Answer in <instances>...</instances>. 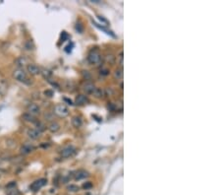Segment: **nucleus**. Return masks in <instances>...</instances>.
<instances>
[{
  "mask_svg": "<svg viewBox=\"0 0 221 195\" xmlns=\"http://www.w3.org/2000/svg\"><path fill=\"white\" fill-rule=\"evenodd\" d=\"M54 114L59 117H66L69 115V109L65 104H58L54 106Z\"/></svg>",
  "mask_w": 221,
  "mask_h": 195,
  "instance_id": "obj_1",
  "label": "nucleus"
},
{
  "mask_svg": "<svg viewBox=\"0 0 221 195\" xmlns=\"http://www.w3.org/2000/svg\"><path fill=\"white\" fill-rule=\"evenodd\" d=\"M46 183H47L46 179H40L38 180H35V181H33L32 184L30 185V189L33 192H36V191L40 190V188H42Z\"/></svg>",
  "mask_w": 221,
  "mask_h": 195,
  "instance_id": "obj_2",
  "label": "nucleus"
},
{
  "mask_svg": "<svg viewBox=\"0 0 221 195\" xmlns=\"http://www.w3.org/2000/svg\"><path fill=\"white\" fill-rule=\"evenodd\" d=\"M13 77L19 82H27L28 76L27 73L24 71V69H16L13 72Z\"/></svg>",
  "mask_w": 221,
  "mask_h": 195,
  "instance_id": "obj_3",
  "label": "nucleus"
},
{
  "mask_svg": "<svg viewBox=\"0 0 221 195\" xmlns=\"http://www.w3.org/2000/svg\"><path fill=\"white\" fill-rule=\"evenodd\" d=\"M100 60H101V55H100V53L98 51L93 50V51H91L89 53L88 61L91 64H97Z\"/></svg>",
  "mask_w": 221,
  "mask_h": 195,
  "instance_id": "obj_4",
  "label": "nucleus"
},
{
  "mask_svg": "<svg viewBox=\"0 0 221 195\" xmlns=\"http://www.w3.org/2000/svg\"><path fill=\"white\" fill-rule=\"evenodd\" d=\"M75 153H76V149L72 146H68V147H65L64 149H62V151H61V157L62 158H70V157H72Z\"/></svg>",
  "mask_w": 221,
  "mask_h": 195,
  "instance_id": "obj_5",
  "label": "nucleus"
},
{
  "mask_svg": "<svg viewBox=\"0 0 221 195\" xmlns=\"http://www.w3.org/2000/svg\"><path fill=\"white\" fill-rule=\"evenodd\" d=\"M27 111L29 114H33V115H38L40 114V107L38 106L36 104H30L29 106H27Z\"/></svg>",
  "mask_w": 221,
  "mask_h": 195,
  "instance_id": "obj_6",
  "label": "nucleus"
},
{
  "mask_svg": "<svg viewBox=\"0 0 221 195\" xmlns=\"http://www.w3.org/2000/svg\"><path fill=\"white\" fill-rule=\"evenodd\" d=\"M27 69H28V72H29L30 75H38L40 73H41V70L40 67H38V65L33 64V63L28 64Z\"/></svg>",
  "mask_w": 221,
  "mask_h": 195,
  "instance_id": "obj_7",
  "label": "nucleus"
},
{
  "mask_svg": "<svg viewBox=\"0 0 221 195\" xmlns=\"http://www.w3.org/2000/svg\"><path fill=\"white\" fill-rule=\"evenodd\" d=\"M27 135H28V137L30 138V139L36 140V139H38V138L40 137V132L38 131L35 128H30V129H28Z\"/></svg>",
  "mask_w": 221,
  "mask_h": 195,
  "instance_id": "obj_8",
  "label": "nucleus"
},
{
  "mask_svg": "<svg viewBox=\"0 0 221 195\" xmlns=\"http://www.w3.org/2000/svg\"><path fill=\"white\" fill-rule=\"evenodd\" d=\"M88 176H89V172L86 171H85V169H79V171H77L74 174V179L76 180L84 179H86V177H88Z\"/></svg>",
  "mask_w": 221,
  "mask_h": 195,
  "instance_id": "obj_9",
  "label": "nucleus"
},
{
  "mask_svg": "<svg viewBox=\"0 0 221 195\" xmlns=\"http://www.w3.org/2000/svg\"><path fill=\"white\" fill-rule=\"evenodd\" d=\"M15 64L19 67V69H23V67H25L28 64V59L25 56H21V57L17 58L15 60Z\"/></svg>",
  "mask_w": 221,
  "mask_h": 195,
  "instance_id": "obj_10",
  "label": "nucleus"
},
{
  "mask_svg": "<svg viewBox=\"0 0 221 195\" xmlns=\"http://www.w3.org/2000/svg\"><path fill=\"white\" fill-rule=\"evenodd\" d=\"M94 89H96V87H94V85L93 83H86L83 87V90L86 92V94H88V95L93 94Z\"/></svg>",
  "mask_w": 221,
  "mask_h": 195,
  "instance_id": "obj_11",
  "label": "nucleus"
},
{
  "mask_svg": "<svg viewBox=\"0 0 221 195\" xmlns=\"http://www.w3.org/2000/svg\"><path fill=\"white\" fill-rule=\"evenodd\" d=\"M33 146L30 145V144L26 143V144H24V145L22 146V148H21V153L27 155V154H30V152L33 151Z\"/></svg>",
  "mask_w": 221,
  "mask_h": 195,
  "instance_id": "obj_12",
  "label": "nucleus"
},
{
  "mask_svg": "<svg viewBox=\"0 0 221 195\" xmlns=\"http://www.w3.org/2000/svg\"><path fill=\"white\" fill-rule=\"evenodd\" d=\"M93 95L97 99H102V98H104L105 92L102 88H96V89H94L93 93Z\"/></svg>",
  "mask_w": 221,
  "mask_h": 195,
  "instance_id": "obj_13",
  "label": "nucleus"
},
{
  "mask_svg": "<svg viewBox=\"0 0 221 195\" xmlns=\"http://www.w3.org/2000/svg\"><path fill=\"white\" fill-rule=\"evenodd\" d=\"M23 119L25 121H28V122H36V118L35 115L29 114V112H25V114L22 115Z\"/></svg>",
  "mask_w": 221,
  "mask_h": 195,
  "instance_id": "obj_14",
  "label": "nucleus"
},
{
  "mask_svg": "<svg viewBox=\"0 0 221 195\" xmlns=\"http://www.w3.org/2000/svg\"><path fill=\"white\" fill-rule=\"evenodd\" d=\"M47 128H48V130L51 133H56V132H58L60 130V125L57 122H51Z\"/></svg>",
  "mask_w": 221,
  "mask_h": 195,
  "instance_id": "obj_15",
  "label": "nucleus"
},
{
  "mask_svg": "<svg viewBox=\"0 0 221 195\" xmlns=\"http://www.w3.org/2000/svg\"><path fill=\"white\" fill-rule=\"evenodd\" d=\"M71 122H72V125L74 127H76V128H79V127L82 126V124H83L82 118H81L80 116H74L72 118Z\"/></svg>",
  "mask_w": 221,
  "mask_h": 195,
  "instance_id": "obj_16",
  "label": "nucleus"
},
{
  "mask_svg": "<svg viewBox=\"0 0 221 195\" xmlns=\"http://www.w3.org/2000/svg\"><path fill=\"white\" fill-rule=\"evenodd\" d=\"M89 101V99L85 95H79L76 98V104H85Z\"/></svg>",
  "mask_w": 221,
  "mask_h": 195,
  "instance_id": "obj_17",
  "label": "nucleus"
},
{
  "mask_svg": "<svg viewBox=\"0 0 221 195\" xmlns=\"http://www.w3.org/2000/svg\"><path fill=\"white\" fill-rule=\"evenodd\" d=\"M104 59H105V61L107 62V63H109V64H114L115 63V61H116V57L114 56L113 54H106L105 56H104Z\"/></svg>",
  "mask_w": 221,
  "mask_h": 195,
  "instance_id": "obj_18",
  "label": "nucleus"
},
{
  "mask_svg": "<svg viewBox=\"0 0 221 195\" xmlns=\"http://www.w3.org/2000/svg\"><path fill=\"white\" fill-rule=\"evenodd\" d=\"M122 77H123V69L122 67H120V68H117L115 70V72H114V78L119 80V79H121Z\"/></svg>",
  "mask_w": 221,
  "mask_h": 195,
  "instance_id": "obj_19",
  "label": "nucleus"
},
{
  "mask_svg": "<svg viewBox=\"0 0 221 195\" xmlns=\"http://www.w3.org/2000/svg\"><path fill=\"white\" fill-rule=\"evenodd\" d=\"M67 189H68V191H71V192H77L80 190V187L75 184H70L69 186H67Z\"/></svg>",
  "mask_w": 221,
  "mask_h": 195,
  "instance_id": "obj_20",
  "label": "nucleus"
},
{
  "mask_svg": "<svg viewBox=\"0 0 221 195\" xmlns=\"http://www.w3.org/2000/svg\"><path fill=\"white\" fill-rule=\"evenodd\" d=\"M41 73H42L43 77H44V78H46V79H48V78L50 77V76L52 75V73L50 72L49 70H45V69L42 70V72H41Z\"/></svg>",
  "mask_w": 221,
  "mask_h": 195,
  "instance_id": "obj_21",
  "label": "nucleus"
},
{
  "mask_svg": "<svg viewBox=\"0 0 221 195\" xmlns=\"http://www.w3.org/2000/svg\"><path fill=\"white\" fill-rule=\"evenodd\" d=\"M36 123H38V122H36ZM35 129L38 130V131H40V132H42L43 130L45 129V126H44L42 123L38 122V128H35Z\"/></svg>",
  "mask_w": 221,
  "mask_h": 195,
  "instance_id": "obj_22",
  "label": "nucleus"
},
{
  "mask_svg": "<svg viewBox=\"0 0 221 195\" xmlns=\"http://www.w3.org/2000/svg\"><path fill=\"white\" fill-rule=\"evenodd\" d=\"M26 47L28 49H33V44L32 41H28L26 42Z\"/></svg>",
  "mask_w": 221,
  "mask_h": 195,
  "instance_id": "obj_23",
  "label": "nucleus"
},
{
  "mask_svg": "<svg viewBox=\"0 0 221 195\" xmlns=\"http://www.w3.org/2000/svg\"><path fill=\"white\" fill-rule=\"evenodd\" d=\"M100 74L103 75V76L108 75V74H109V70H108V69H106V68H104V69H101V70H100Z\"/></svg>",
  "mask_w": 221,
  "mask_h": 195,
  "instance_id": "obj_24",
  "label": "nucleus"
},
{
  "mask_svg": "<svg viewBox=\"0 0 221 195\" xmlns=\"http://www.w3.org/2000/svg\"><path fill=\"white\" fill-rule=\"evenodd\" d=\"M44 95H45L46 97H49V98H51L52 96H53V92H52V91H50V90H46V91L44 92Z\"/></svg>",
  "mask_w": 221,
  "mask_h": 195,
  "instance_id": "obj_25",
  "label": "nucleus"
},
{
  "mask_svg": "<svg viewBox=\"0 0 221 195\" xmlns=\"http://www.w3.org/2000/svg\"><path fill=\"white\" fill-rule=\"evenodd\" d=\"M119 64L121 65H123V52H120V54H119Z\"/></svg>",
  "mask_w": 221,
  "mask_h": 195,
  "instance_id": "obj_26",
  "label": "nucleus"
},
{
  "mask_svg": "<svg viewBox=\"0 0 221 195\" xmlns=\"http://www.w3.org/2000/svg\"><path fill=\"white\" fill-rule=\"evenodd\" d=\"M91 186H93V184H91V182H88V183H85V184L83 185V187L85 189H88V188H91Z\"/></svg>",
  "mask_w": 221,
  "mask_h": 195,
  "instance_id": "obj_27",
  "label": "nucleus"
}]
</instances>
